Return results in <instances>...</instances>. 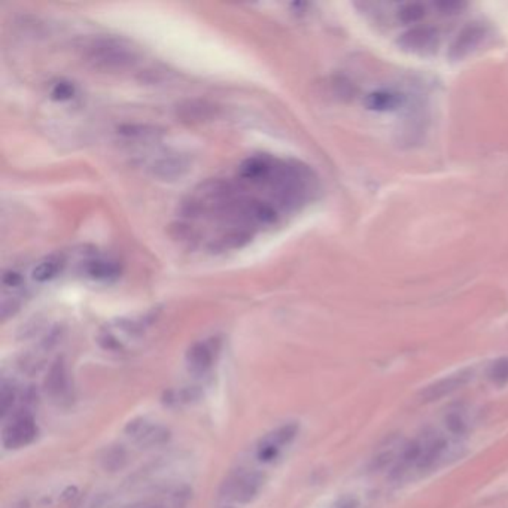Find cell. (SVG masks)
<instances>
[{
    "label": "cell",
    "mask_w": 508,
    "mask_h": 508,
    "mask_svg": "<svg viewBox=\"0 0 508 508\" xmlns=\"http://www.w3.org/2000/svg\"><path fill=\"white\" fill-rule=\"evenodd\" d=\"M82 57L91 66L102 70H121L135 63L136 56L129 45L115 38H94L81 47Z\"/></svg>",
    "instance_id": "6da1fadb"
},
{
    "label": "cell",
    "mask_w": 508,
    "mask_h": 508,
    "mask_svg": "<svg viewBox=\"0 0 508 508\" xmlns=\"http://www.w3.org/2000/svg\"><path fill=\"white\" fill-rule=\"evenodd\" d=\"M264 476L255 470H242L231 474L221 487V496L233 504H247L260 494Z\"/></svg>",
    "instance_id": "7a4b0ae2"
},
{
    "label": "cell",
    "mask_w": 508,
    "mask_h": 508,
    "mask_svg": "<svg viewBox=\"0 0 508 508\" xmlns=\"http://www.w3.org/2000/svg\"><path fill=\"white\" fill-rule=\"evenodd\" d=\"M36 434L38 426L33 416L27 413L19 415L12 419L11 423H8L3 428L2 443L6 449H21L36 439Z\"/></svg>",
    "instance_id": "3957f363"
},
{
    "label": "cell",
    "mask_w": 508,
    "mask_h": 508,
    "mask_svg": "<svg viewBox=\"0 0 508 508\" xmlns=\"http://www.w3.org/2000/svg\"><path fill=\"white\" fill-rule=\"evenodd\" d=\"M298 434V425L297 423H285L279 428H276L274 431L267 434L264 439H261L260 444H258L256 454L258 459L261 462H272L279 456V453L283 448H287L288 444L292 443Z\"/></svg>",
    "instance_id": "277c9868"
},
{
    "label": "cell",
    "mask_w": 508,
    "mask_h": 508,
    "mask_svg": "<svg viewBox=\"0 0 508 508\" xmlns=\"http://www.w3.org/2000/svg\"><path fill=\"white\" fill-rule=\"evenodd\" d=\"M472 377H474V371L470 368L449 374V376L439 379L437 382L431 383V385H428L425 389H422L421 399L423 403H434V401L449 397L453 392H456L465 385H468Z\"/></svg>",
    "instance_id": "5b68a950"
},
{
    "label": "cell",
    "mask_w": 508,
    "mask_h": 508,
    "mask_svg": "<svg viewBox=\"0 0 508 508\" xmlns=\"http://www.w3.org/2000/svg\"><path fill=\"white\" fill-rule=\"evenodd\" d=\"M417 443L419 456L415 467L417 471L431 470L443 458L445 449H448V441L444 440V437L434 431H425L417 439Z\"/></svg>",
    "instance_id": "8992f818"
},
{
    "label": "cell",
    "mask_w": 508,
    "mask_h": 508,
    "mask_svg": "<svg viewBox=\"0 0 508 508\" xmlns=\"http://www.w3.org/2000/svg\"><path fill=\"white\" fill-rule=\"evenodd\" d=\"M126 432L137 444L144 445V448H154V445L163 444L168 439V431L166 428L155 423H149L144 421V419L130 422L126 428Z\"/></svg>",
    "instance_id": "52a82bcc"
},
{
    "label": "cell",
    "mask_w": 508,
    "mask_h": 508,
    "mask_svg": "<svg viewBox=\"0 0 508 508\" xmlns=\"http://www.w3.org/2000/svg\"><path fill=\"white\" fill-rule=\"evenodd\" d=\"M276 170V164L270 157L258 155L247 158L239 167L240 179L251 184H263L272 179Z\"/></svg>",
    "instance_id": "ba28073f"
},
{
    "label": "cell",
    "mask_w": 508,
    "mask_h": 508,
    "mask_svg": "<svg viewBox=\"0 0 508 508\" xmlns=\"http://www.w3.org/2000/svg\"><path fill=\"white\" fill-rule=\"evenodd\" d=\"M213 360H215V347L212 342L194 343L185 356L186 367L194 376L206 374L212 368Z\"/></svg>",
    "instance_id": "9c48e42d"
},
{
    "label": "cell",
    "mask_w": 508,
    "mask_h": 508,
    "mask_svg": "<svg viewBox=\"0 0 508 508\" xmlns=\"http://www.w3.org/2000/svg\"><path fill=\"white\" fill-rule=\"evenodd\" d=\"M84 272L88 278L99 282H112L120 278L121 265L115 260H108V258L93 256L88 258L85 261Z\"/></svg>",
    "instance_id": "30bf717a"
},
{
    "label": "cell",
    "mask_w": 508,
    "mask_h": 508,
    "mask_svg": "<svg viewBox=\"0 0 508 508\" xmlns=\"http://www.w3.org/2000/svg\"><path fill=\"white\" fill-rule=\"evenodd\" d=\"M66 265L65 256L60 254H52L48 255L33 267L32 270V279L38 283H45L52 279H56L57 276L63 272Z\"/></svg>",
    "instance_id": "8fae6325"
},
{
    "label": "cell",
    "mask_w": 508,
    "mask_h": 508,
    "mask_svg": "<svg viewBox=\"0 0 508 508\" xmlns=\"http://www.w3.org/2000/svg\"><path fill=\"white\" fill-rule=\"evenodd\" d=\"M45 388L47 394H49L52 398L63 397L67 392V373L65 362L61 360H58L51 367L48 377L45 380Z\"/></svg>",
    "instance_id": "7c38bea8"
},
{
    "label": "cell",
    "mask_w": 508,
    "mask_h": 508,
    "mask_svg": "<svg viewBox=\"0 0 508 508\" xmlns=\"http://www.w3.org/2000/svg\"><path fill=\"white\" fill-rule=\"evenodd\" d=\"M249 240H251V233H247L246 230H233L225 236L219 237L217 242H213L210 247L217 252L228 251V249H237L245 246Z\"/></svg>",
    "instance_id": "4fadbf2b"
},
{
    "label": "cell",
    "mask_w": 508,
    "mask_h": 508,
    "mask_svg": "<svg viewBox=\"0 0 508 508\" xmlns=\"http://www.w3.org/2000/svg\"><path fill=\"white\" fill-rule=\"evenodd\" d=\"M186 163L181 158H163L154 164V172L162 177H176L186 170Z\"/></svg>",
    "instance_id": "5bb4252c"
},
{
    "label": "cell",
    "mask_w": 508,
    "mask_h": 508,
    "mask_svg": "<svg viewBox=\"0 0 508 508\" xmlns=\"http://www.w3.org/2000/svg\"><path fill=\"white\" fill-rule=\"evenodd\" d=\"M121 135L137 140H154L162 136L163 131L153 126H126L121 127Z\"/></svg>",
    "instance_id": "9a60e30c"
},
{
    "label": "cell",
    "mask_w": 508,
    "mask_h": 508,
    "mask_svg": "<svg viewBox=\"0 0 508 508\" xmlns=\"http://www.w3.org/2000/svg\"><path fill=\"white\" fill-rule=\"evenodd\" d=\"M213 113V106L206 103H197V102H190L186 108H181V115L185 120H192V121H200L212 117Z\"/></svg>",
    "instance_id": "2e32d148"
},
{
    "label": "cell",
    "mask_w": 508,
    "mask_h": 508,
    "mask_svg": "<svg viewBox=\"0 0 508 508\" xmlns=\"http://www.w3.org/2000/svg\"><path fill=\"white\" fill-rule=\"evenodd\" d=\"M487 377L495 385H505L508 382V358L496 360L487 370Z\"/></svg>",
    "instance_id": "e0dca14e"
},
{
    "label": "cell",
    "mask_w": 508,
    "mask_h": 508,
    "mask_svg": "<svg viewBox=\"0 0 508 508\" xmlns=\"http://www.w3.org/2000/svg\"><path fill=\"white\" fill-rule=\"evenodd\" d=\"M432 36H434V34L431 32L425 30V29L410 32L406 36V41H408L407 47H412L413 49H421V48L430 47L432 39H434Z\"/></svg>",
    "instance_id": "ac0fdd59"
},
{
    "label": "cell",
    "mask_w": 508,
    "mask_h": 508,
    "mask_svg": "<svg viewBox=\"0 0 508 508\" xmlns=\"http://www.w3.org/2000/svg\"><path fill=\"white\" fill-rule=\"evenodd\" d=\"M75 96V85L69 81H58L51 87V99L67 102Z\"/></svg>",
    "instance_id": "d6986e66"
},
{
    "label": "cell",
    "mask_w": 508,
    "mask_h": 508,
    "mask_svg": "<svg viewBox=\"0 0 508 508\" xmlns=\"http://www.w3.org/2000/svg\"><path fill=\"white\" fill-rule=\"evenodd\" d=\"M103 462H104V468L106 470H118L122 467V463L126 462V453L120 448L115 449H109L106 450L104 456H103Z\"/></svg>",
    "instance_id": "ffe728a7"
},
{
    "label": "cell",
    "mask_w": 508,
    "mask_h": 508,
    "mask_svg": "<svg viewBox=\"0 0 508 508\" xmlns=\"http://www.w3.org/2000/svg\"><path fill=\"white\" fill-rule=\"evenodd\" d=\"M445 426L448 430L454 434V435H461L467 431V421L463 419V416L458 412L450 413L448 417H445Z\"/></svg>",
    "instance_id": "44dd1931"
},
{
    "label": "cell",
    "mask_w": 508,
    "mask_h": 508,
    "mask_svg": "<svg viewBox=\"0 0 508 508\" xmlns=\"http://www.w3.org/2000/svg\"><path fill=\"white\" fill-rule=\"evenodd\" d=\"M2 285L5 289H19L23 285V274L15 269H8L3 272Z\"/></svg>",
    "instance_id": "7402d4cb"
},
{
    "label": "cell",
    "mask_w": 508,
    "mask_h": 508,
    "mask_svg": "<svg viewBox=\"0 0 508 508\" xmlns=\"http://www.w3.org/2000/svg\"><path fill=\"white\" fill-rule=\"evenodd\" d=\"M394 103H395L394 97L389 94H373L368 100V104L374 109H385Z\"/></svg>",
    "instance_id": "603a6c76"
},
{
    "label": "cell",
    "mask_w": 508,
    "mask_h": 508,
    "mask_svg": "<svg viewBox=\"0 0 508 508\" xmlns=\"http://www.w3.org/2000/svg\"><path fill=\"white\" fill-rule=\"evenodd\" d=\"M14 398H15L14 390L8 386H3L2 394H0V408H2V417H5L8 412H10V408L14 404Z\"/></svg>",
    "instance_id": "cb8c5ba5"
},
{
    "label": "cell",
    "mask_w": 508,
    "mask_h": 508,
    "mask_svg": "<svg viewBox=\"0 0 508 508\" xmlns=\"http://www.w3.org/2000/svg\"><path fill=\"white\" fill-rule=\"evenodd\" d=\"M401 14H403V19L406 21H415V20L419 19V16H422L423 10H422L421 6H417V5H410Z\"/></svg>",
    "instance_id": "d4e9b609"
},
{
    "label": "cell",
    "mask_w": 508,
    "mask_h": 508,
    "mask_svg": "<svg viewBox=\"0 0 508 508\" xmlns=\"http://www.w3.org/2000/svg\"><path fill=\"white\" fill-rule=\"evenodd\" d=\"M129 508H168V507L163 503H142V504L131 505Z\"/></svg>",
    "instance_id": "484cf974"
},
{
    "label": "cell",
    "mask_w": 508,
    "mask_h": 508,
    "mask_svg": "<svg viewBox=\"0 0 508 508\" xmlns=\"http://www.w3.org/2000/svg\"><path fill=\"white\" fill-rule=\"evenodd\" d=\"M338 508H356V503L353 501V499L347 498V499H343V501L340 503V507Z\"/></svg>",
    "instance_id": "4316f807"
}]
</instances>
